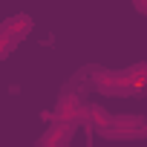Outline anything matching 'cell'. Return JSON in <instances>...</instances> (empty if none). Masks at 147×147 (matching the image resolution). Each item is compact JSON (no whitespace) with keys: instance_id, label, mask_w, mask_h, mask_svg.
Wrapping results in <instances>:
<instances>
[{"instance_id":"1","label":"cell","mask_w":147,"mask_h":147,"mask_svg":"<svg viewBox=\"0 0 147 147\" xmlns=\"http://www.w3.org/2000/svg\"><path fill=\"white\" fill-rule=\"evenodd\" d=\"M95 90L104 95H144L147 78L138 72V66L127 69H104L95 78Z\"/></svg>"},{"instance_id":"2","label":"cell","mask_w":147,"mask_h":147,"mask_svg":"<svg viewBox=\"0 0 147 147\" xmlns=\"http://www.w3.org/2000/svg\"><path fill=\"white\" fill-rule=\"evenodd\" d=\"M104 138H113V141H136V138H147V115H136V113L115 115V121H113V127L107 130Z\"/></svg>"},{"instance_id":"3","label":"cell","mask_w":147,"mask_h":147,"mask_svg":"<svg viewBox=\"0 0 147 147\" xmlns=\"http://www.w3.org/2000/svg\"><path fill=\"white\" fill-rule=\"evenodd\" d=\"M84 110H87V104H81V98L75 92H61L52 118L58 124H75L78 127V124H84Z\"/></svg>"},{"instance_id":"4","label":"cell","mask_w":147,"mask_h":147,"mask_svg":"<svg viewBox=\"0 0 147 147\" xmlns=\"http://www.w3.org/2000/svg\"><path fill=\"white\" fill-rule=\"evenodd\" d=\"M29 29H32V18H26V15L12 18V20H6L3 26H0V46H3V58L15 49L18 40H23V35H29Z\"/></svg>"},{"instance_id":"5","label":"cell","mask_w":147,"mask_h":147,"mask_svg":"<svg viewBox=\"0 0 147 147\" xmlns=\"http://www.w3.org/2000/svg\"><path fill=\"white\" fill-rule=\"evenodd\" d=\"M113 121H115V115H113V113H107L101 104H87V110H84V124H87L90 130H95V133L107 136V130L113 127Z\"/></svg>"},{"instance_id":"6","label":"cell","mask_w":147,"mask_h":147,"mask_svg":"<svg viewBox=\"0 0 147 147\" xmlns=\"http://www.w3.org/2000/svg\"><path fill=\"white\" fill-rule=\"evenodd\" d=\"M72 136H75V124H52L46 133H43V138H40V147H66L69 141H72Z\"/></svg>"},{"instance_id":"7","label":"cell","mask_w":147,"mask_h":147,"mask_svg":"<svg viewBox=\"0 0 147 147\" xmlns=\"http://www.w3.org/2000/svg\"><path fill=\"white\" fill-rule=\"evenodd\" d=\"M136 12H141V15H147V3H136Z\"/></svg>"},{"instance_id":"8","label":"cell","mask_w":147,"mask_h":147,"mask_svg":"<svg viewBox=\"0 0 147 147\" xmlns=\"http://www.w3.org/2000/svg\"><path fill=\"white\" fill-rule=\"evenodd\" d=\"M136 66H138V72H141V75L147 78V63H136Z\"/></svg>"},{"instance_id":"9","label":"cell","mask_w":147,"mask_h":147,"mask_svg":"<svg viewBox=\"0 0 147 147\" xmlns=\"http://www.w3.org/2000/svg\"><path fill=\"white\" fill-rule=\"evenodd\" d=\"M38 147H40V144H38Z\"/></svg>"}]
</instances>
